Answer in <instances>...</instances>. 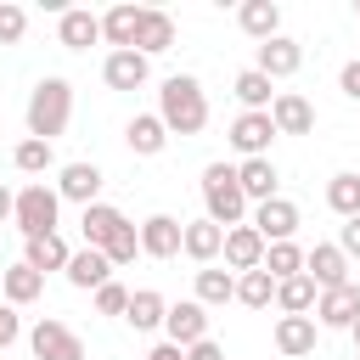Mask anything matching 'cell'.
I'll return each instance as SVG.
<instances>
[{
  "mask_svg": "<svg viewBox=\"0 0 360 360\" xmlns=\"http://www.w3.org/2000/svg\"><path fill=\"white\" fill-rule=\"evenodd\" d=\"M73 287H84V292H96V287H107L112 281V264H107V253H96V248H73V259H68V270H62Z\"/></svg>",
  "mask_w": 360,
  "mask_h": 360,
  "instance_id": "obj_25",
  "label": "cell"
},
{
  "mask_svg": "<svg viewBox=\"0 0 360 360\" xmlns=\"http://www.w3.org/2000/svg\"><path fill=\"white\" fill-rule=\"evenodd\" d=\"M11 202H17V191H6V186H0V225L11 219Z\"/></svg>",
  "mask_w": 360,
  "mask_h": 360,
  "instance_id": "obj_45",
  "label": "cell"
},
{
  "mask_svg": "<svg viewBox=\"0 0 360 360\" xmlns=\"http://www.w3.org/2000/svg\"><path fill=\"white\" fill-rule=\"evenodd\" d=\"M146 73H152V62H146L141 51H107V62H101L107 90H141Z\"/></svg>",
  "mask_w": 360,
  "mask_h": 360,
  "instance_id": "obj_18",
  "label": "cell"
},
{
  "mask_svg": "<svg viewBox=\"0 0 360 360\" xmlns=\"http://www.w3.org/2000/svg\"><path fill=\"white\" fill-rule=\"evenodd\" d=\"M231 298H236V276L219 270V264H202V270H197V304H202V309H219V304H231Z\"/></svg>",
  "mask_w": 360,
  "mask_h": 360,
  "instance_id": "obj_31",
  "label": "cell"
},
{
  "mask_svg": "<svg viewBox=\"0 0 360 360\" xmlns=\"http://www.w3.org/2000/svg\"><path fill=\"white\" fill-rule=\"evenodd\" d=\"M174 45V17L169 11H158V6H141V28H135V51L152 62V56H163Z\"/></svg>",
  "mask_w": 360,
  "mask_h": 360,
  "instance_id": "obj_17",
  "label": "cell"
},
{
  "mask_svg": "<svg viewBox=\"0 0 360 360\" xmlns=\"http://www.w3.org/2000/svg\"><path fill=\"white\" fill-rule=\"evenodd\" d=\"M270 124H276V135H309V129H315V107H309L298 90H276Z\"/></svg>",
  "mask_w": 360,
  "mask_h": 360,
  "instance_id": "obj_14",
  "label": "cell"
},
{
  "mask_svg": "<svg viewBox=\"0 0 360 360\" xmlns=\"http://www.w3.org/2000/svg\"><path fill=\"white\" fill-rule=\"evenodd\" d=\"M315 298H321V292H315L309 276H287V281H276V309H281V315H309Z\"/></svg>",
  "mask_w": 360,
  "mask_h": 360,
  "instance_id": "obj_32",
  "label": "cell"
},
{
  "mask_svg": "<svg viewBox=\"0 0 360 360\" xmlns=\"http://www.w3.org/2000/svg\"><path fill=\"white\" fill-rule=\"evenodd\" d=\"M304 276L315 281V292L343 287V281H349V259H343V248H338V242H315V248L304 253Z\"/></svg>",
  "mask_w": 360,
  "mask_h": 360,
  "instance_id": "obj_12",
  "label": "cell"
},
{
  "mask_svg": "<svg viewBox=\"0 0 360 360\" xmlns=\"http://www.w3.org/2000/svg\"><path fill=\"white\" fill-rule=\"evenodd\" d=\"M163 332H169V343H174V349H191V343H202V338H208V309H202L197 298H180V304H169V315H163Z\"/></svg>",
  "mask_w": 360,
  "mask_h": 360,
  "instance_id": "obj_9",
  "label": "cell"
},
{
  "mask_svg": "<svg viewBox=\"0 0 360 360\" xmlns=\"http://www.w3.org/2000/svg\"><path fill=\"white\" fill-rule=\"evenodd\" d=\"M315 338H321L315 315H276V349H281L287 360H304V354H315Z\"/></svg>",
  "mask_w": 360,
  "mask_h": 360,
  "instance_id": "obj_16",
  "label": "cell"
},
{
  "mask_svg": "<svg viewBox=\"0 0 360 360\" xmlns=\"http://www.w3.org/2000/svg\"><path fill=\"white\" fill-rule=\"evenodd\" d=\"M158 118H163L169 135H202V124H208L202 79H191V73H169L163 90H158Z\"/></svg>",
  "mask_w": 360,
  "mask_h": 360,
  "instance_id": "obj_1",
  "label": "cell"
},
{
  "mask_svg": "<svg viewBox=\"0 0 360 360\" xmlns=\"http://www.w3.org/2000/svg\"><path fill=\"white\" fill-rule=\"evenodd\" d=\"M28 349H34V360H84V338L68 321H56V315H45L28 332Z\"/></svg>",
  "mask_w": 360,
  "mask_h": 360,
  "instance_id": "obj_5",
  "label": "cell"
},
{
  "mask_svg": "<svg viewBox=\"0 0 360 360\" xmlns=\"http://www.w3.org/2000/svg\"><path fill=\"white\" fill-rule=\"evenodd\" d=\"M96 309H101V315H124V309H129V287H118V281L96 287Z\"/></svg>",
  "mask_w": 360,
  "mask_h": 360,
  "instance_id": "obj_39",
  "label": "cell"
},
{
  "mask_svg": "<svg viewBox=\"0 0 360 360\" xmlns=\"http://www.w3.org/2000/svg\"><path fill=\"white\" fill-rule=\"evenodd\" d=\"M186 360H225V349L214 343V338H202V343H191V349H180Z\"/></svg>",
  "mask_w": 360,
  "mask_h": 360,
  "instance_id": "obj_43",
  "label": "cell"
},
{
  "mask_svg": "<svg viewBox=\"0 0 360 360\" xmlns=\"http://www.w3.org/2000/svg\"><path fill=\"white\" fill-rule=\"evenodd\" d=\"M338 248H343V259H360V214H354V219H343V231H338Z\"/></svg>",
  "mask_w": 360,
  "mask_h": 360,
  "instance_id": "obj_41",
  "label": "cell"
},
{
  "mask_svg": "<svg viewBox=\"0 0 360 360\" xmlns=\"http://www.w3.org/2000/svg\"><path fill=\"white\" fill-rule=\"evenodd\" d=\"M354 315H360V287H354V281H343V287H326V292L315 298V326L349 332V326H354Z\"/></svg>",
  "mask_w": 360,
  "mask_h": 360,
  "instance_id": "obj_10",
  "label": "cell"
},
{
  "mask_svg": "<svg viewBox=\"0 0 360 360\" xmlns=\"http://www.w3.org/2000/svg\"><path fill=\"white\" fill-rule=\"evenodd\" d=\"M124 225H129V219H124L112 202H90V208H84V219H79V231H84V248H96V253H101V248H107V242H112Z\"/></svg>",
  "mask_w": 360,
  "mask_h": 360,
  "instance_id": "obj_24",
  "label": "cell"
},
{
  "mask_svg": "<svg viewBox=\"0 0 360 360\" xmlns=\"http://www.w3.org/2000/svg\"><path fill=\"white\" fill-rule=\"evenodd\" d=\"M101 253H107V264H112V270L135 264V253H141V236H135V225H124V231H118V236H112V242H107Z\"/></svg>",
  "mask_w": 360,
  "mask_h": 360,
  "instance_id": "obj_37",
  "label": "cell"
},
{
  "mask_svg": "<svg viewBox=\"0 0 360 360\" xmlns=\"http://www.w3.org/2000/svg\"><path fill=\"white\" fill-rule=\"evenodd\" d=\"M236 22H242L248 39L264 45V39L281 34V6H276V0H242V6H236Z\"/></svg>",
  "mask_w": 360,
  "mask_h": 360,
  "instance_id": "obj_22",
  "label": "cell"
},
{
  "mask_svg": "<svg viewBox=\"0 0 360 360\" xmlns=\"http://www.w3.org/2000/svg\"><path fill=\"white\" fill-rule=\"evenodd\" d=\"M354 360H360V354H354Z\"/></svg>",
  "mask_w": 360,
  "mask_h": 360,
  "instance_id": "obj_48",
  "label": "cell"
},
{
  "mask_svg": "<svg viewBox=\"0 0 360 360\" xmlns=\"http://www.w3.org/2000/svg\"><path fill=\"white\" fill-rule=\"evenodd\" d=\"M202 219H214L219 231H231V225H248V197H242V186H236V169L231 163H208L202 169Z\"/></svg>",
  "mask_w": 360,
  "mask_h": 360,
  "instance_id": "obj_3",
  "label": "cell"
},
{
  "mask_svg": "<svg viewBox=\"0 0 360 360\" xmlns=\"http://www.w3.org/2000/svg\"><path fill=\"white\" fill-rule=\"evenodd\" d=\"M56 219H62V197H56V186L28 180V186L17 191V202H11V225L22 231V242L51 236V231H56Z\"/></svg>",
  "mask_w": 360,
  "mask_h": 360,
  "instance_id": "obj_4",
  "label": "cell"
},
{
  "mask_svg": "<svg viewBox=\"0 0 360 360\" xmlns=\"http://www.w3.org/2000/svg\"><path fill=\"white\" fill-rule=\"evenodd\" d=\"M231 90H236V101H242V112H270V101H276V84H270V79H264L259 68H242Z\"/></svg>",
  "mask_w": 360,
  "mask_h": 360,
  "instance_id": "obj_30",
  "label": "cell"
},
{
  "mask_svg": "<svg viewBox=\"0 0 360 360\" xmlns=\"http://www.w3.org/2000/svg\"><path fill=\"white\" fill-rule=\"evenodd\" d=\"M17 338H22V315H17L11 304H0V349H11Z\"/></svg>",
  "mask_w": 360,
  "mask_h": 360,
  "instance_id": "obj_40",
  "label": "cell"
},
{
  "mask_svg": "<svg viewBox=\"0 0 360 360\" xmlns=\"http://www.w3.org/2000/svg\"><path fill=\"white\" fill-rule=\"evenodd\" d=\"M180 231H186V219H174V214H152L135 225L146 259H180Z\"/></svg>",
  "mask_w": 360,
  "mask_h": 360,
  "instance_id": "obj_8",
  "label": "cell"
},
{
  "mask_svg": "<svg viewBox=\"0 0 360 360\" xmlns=\"http://www.w3.org/2000/svg\"><path fill=\"white\" fill-rule=\"evenodd\" d=\"M56 39H62L68 51H90V45L101 39V17L84 11V6H68V11L56 17Z\"/></svg>",
  "mask_w": 360,
  "mask_h": 360,
  "instance_id": "obj_20",
  "label": "cell"
},
{
  "mask_svg": "<svg viewBox=\"0 0 360 360\" xmlns=\"http://www.w3.org/2000/svg\"><path fill=\"white\" fill-rule=\"evenodd\" d=\"M248 225L264 236V248H270V242H292V231H298V202H287V197L253 202V219H248Z\"/></svg>",
  "mask_w": 360,
  "mask_h": 360,
  "instance_id": "obj_7",
  "label": "cell"
},
{
  "mask_svg": "<svg viewBox=\"0 0 360 360\" xmlns=\"http://www.w3.org/2000/svg\"><path fill=\"white\" fill-rule=\"evenodd\" d=\"M236 304H248V309H270V304H276V281H270L264 270H242V276H236Z\"/></svg>",
  "mask_w": 360,
  "mask_h": 360,
  "instance_id": "obj_36",
  "label": "cell"
},
{
  "mask_svg": "<svg viewBox=\"0 0 360 360\" xmlns=\"http://www.w3.org/2000/svg\"><path fill=\"white\" fill-rule=\"evenodd\" d=\"M68 259H73V248L62 242V231L34 236V242L22 248V264H28V270H39V276H45V270H68Z\"/></svg>",
  "mask_w": 360,
  "mask_h": 360,
  "instance_id": "obj_27",
  "label": "cell"
},
{
  "mask_svg": "<svg viewBox=\"0 0 360 360\" xmlns=\"http://www.w3.org/2000/svg\"><path fill=\"white\" fill-rule=\"evenodd\" d=\"M225 264H231V276H242V270H259L264 264V236L253 231V225H231L225 231Z\"/></svg>",
  "mask_w": 360,
  "mask_h": 360,
  "instance_id": "obj_15",
  "label": "cell"
},
{
  "mask_svg": "<svg viewBox=\"0 0 360 360\" xmlns=\"http://www.w3.org/2000/svg\"><path fill=\"white\" fill-rule=\"evenodd\" d=\"M11 163H17L22 174H51V169H56V146H51V141L22 135V141H17V152H11Z\"/></svg>",
  "mask_w": 360,
  "mask_h": 360,
  "instance_id": "obj_35",
  "label": "cell"
},
{
  "mask_svg": "<svg viewBox=\"0 0 360 360\" xmlns=\"http://www.w3.org/2000/svg\"><path fill=\"white\" fill-rule=\"evenodd\" d=\"M45 292V276L39 270H28V264H11V270H0V298L17 309V304H34Z\"/></svg>",
  "mask_w": 360,
  "mask_h": 360,
  "instance_id": "obj_28",
  "label": "cell"
},
{
  "mask_svg": "<svg viewBox=\"0 0 360 360\" xmlns=\"http://www.w3.org/2000/svg\"><path fill=\"white\" fill-rule=\"evenodd\" d=\"M219 248H225V231H219L214 219H186V231H180V253H186V259L214 264V259H219Z\"/></svg>",
  "mask_w": 360,
  "mask_h": 360,
  "instance_id": "obj_21",
  "label": "cell"
},
{
  "mask_svg": "<svg viewBox=\"0 0 360 360\" xmlns=\"http://www.w3.org/2000/svg\"><path fill=\"white\" fill-rule=\"evenodd\" d=\"M326 208H332L338 219H354V214H360V174H349V169L332 174V180H326Z\"/></svg>",
  "mask_w": 360,
  "mask_h": 360,
  "instance_id": "obj_34",
  "label": "cell"
},
{
  "mask_svg": "<svg viewBox=\"0 0 360 360\" xmlns=\"http://www.w3.org/2000/svg\"><path fill=\"white\" fill-rule=\"evenodd\" d=\"M22 34H28V11L11 6V0H0V45H17Z\"/></svg>",
  "mask_w": 360,
  "mask_h": 360,
  "instance_id": "obj_38",
  "label": "cell"
},
{
  "mask_svg": "<svg viewBox=\"0 0 360 360\" xmlns=\"http://www.w3.org/2000/svg\"><path fill=\"white\" fill-rule=\"evenodd\" d=\"M124 141H129V152H135V158H158V152L169 146V129H163V118H158V112H135V118L124 124Z\"/></svg>",
  "mask_w": 360,
  "mask_h": 360,
  "instance_id": "obj_23",
  "label": "cell"
},
{
  "mask_svg": "<svg viewBox=\"0 0 360 360\" xmlns=\"http://www.w3.org/2000/svg\"><path fill=\"white\" fill-rule=\"evenodd\" d=\"M270 141H276L270 112H236V124H231V146H236L242 158H270Z\"/></svg>",
  "mask_w": 360,
  "mask_h": 360,
  "instance_id": "obj_13",
  "label": "cell"
},
{
  "mask_svg": "<svg viewBox=\"0 0 360 360\" xmlns=\"http://www.w3.org/2000/svg\"><path fill=\"white\" fill-rule=\"evenodd\" d=\"M101 180H107V174H101L96 163H62V169H56V197L90 208V202H101Z\"/></svg>",
  "mask_w": 360,
  "mask_h": 360,
  "instance_id": "obj_6",
  "label": "cell"
},
{
  "mask_svg": "<svg viewBox=\"0 0 360 360\" xmlns=\"http://www.w3.org/2000/svg\"><path fill=\"white\" fill-rule=\"evenodd\" d=\"M141 360H186V354H180V349H174V343H158V349H146V354H141Z\"/></svg>",
  "mask_w": 360,
  "mask_h": 360,
  "instance_id": "obj_44",
  "label": "cell"
},
{
  "mask_svg": "<svg viewBox=\"0 0 360 360\" xmlns=\"http://www.w3.org/2000/svg\"><path fill=\"white\" fill-rule=\"evenodd\" d=\"M135 28H141V6H112L101 17V39L112 51H135Z\"/></svg>",
  "mask_w": 360,
  "mask_h": 360,
  "instance_id": "obj_29",
  "label": "cell"
},
{
  "mask_svg": "<svg viewBox=\"0 0 360 360\" xmlns=\"http://www.w3.org/2000/svg\"><path fill=\"white\" fill-rule=\"evenodd\" d=\"M236 186H242L248 202H270V197H281V191H276L281 174H276L270 158H242V163H236Z\"/></svg>",
  "mask_w": 360,
  "mask_h": 360,
  "instance_id": "obj_19",
  "label": "cell"
},
{
  "mask_svg": "<svg viewBox=\"0 0 360 360\" xmlns=\"http://www.w3.org/2000/svg\"><path fill=\"white\" fill-rule=\"evenodd\" d=\"M338 90H343L349 101H360V56H354V62H343V73H338Z\"/></svg>",
  "mask_w": 360,
  "mask_h": 360,
  "instance_id": "obj_42",
  "label": "cell"
},
{
  "mask_svg": "<svg viewBox=\"0 0 360 360\" xmlns=\"http://www.w3.org/2000/svg\"><path fill=\"white\" fill-rule=\"evenodd\" d=\"M349 338H354V354H360V315H354V326H349Z\"/></svg>",
  "mask_w": 360,
  "mask_h": 360,
  "instance_id": "obj_46",
  "label": "cell"
},
{
  "mask_svg": "<svg viewBox=\"0 0 360 360\" xmlns=\"http://www.w3.org/2000/svg\"><path fill=\"white\" fill-rule=\"evenodd\" d=\"M354 11H360V0H354Z\"/></svg>",
  "mask_w": 360,
  "mask_h": 360,
  "instance_id": "obj_47",
  "label": "cell"
},
{
  "mask_svg": "<svg viewBox=\"0 0 360 360\" xmlns=\"http://www.w3.org/2000/svg\"><path fill=\"white\" fill-rule=\"evenodd\" d=\"M253 68L276 84V79H287V73H298V68H304V45H298V39H287V34H276V39H264V45L253 51Z\"/></svg>",
  "mask_w": 360,
  "mask_h": 360,
  "instance_id": "obj_11",
  "label": "cell"
},
{
  "mask_svg": "<svg viewBox=\"0 0 360 360\" xmlns=\"http://www.w3.org/2000/svg\"><path fill=\"white\" fill-rule=\"evenodd\" d=\"M270 281H287V276H304V248L298 242H270L264 248V264H259Z\"/></svg>",
  "mask_w": 360,
  "mask_h": 360,
  "instance_id": "obj_33",
  "label": "cell"
},
{
  "mask_svg": "<svg viewBox=\"0 0 360 360\" xmlns=\"http://www.w3.org/2000/svg\"><path fill=\"white\" fill-rule=\"evenodd\" d=\"M0 304H6V298H0Z\"/></svg>",
  "mask_w": 360,
  "mask_h": 360,
  "instance_id": "obj_49",
  "label": "cell"
},
{
  "mask_svg": "<svg viewBox=\"0 0 360 360\" xmlns=\"http://www.w3.org/2000/svg\"><path fill=\"white\" fill-rule=\"evenodd\" d=\"M163 315H169V298H163L158 287H135V292H129L124 321H129L135 332H158V326H163Z\"/></svg>",
  "mask_w": 360,
  "mask_h": 360,
  "instance_id": "obj_26",
  "label": "cell"
},
{
  "mask_svg": "<svg viewBox=\"0 0 360 360\" xmlns=\"http://www.w3.org/2000/svg\"><path fill=\"white\" fill-rule=\"evenodd\" d=\"M22 118H28V135H34V141H51V146H56V135H62L68 118H73V84H68L62 73H45V79L28 90Z\"/></svg>",
  "mask_w": 360,
  "mask_h": 360,
  "instance_id": "obj_2",
  "label": "cell"
}]
</instances>
